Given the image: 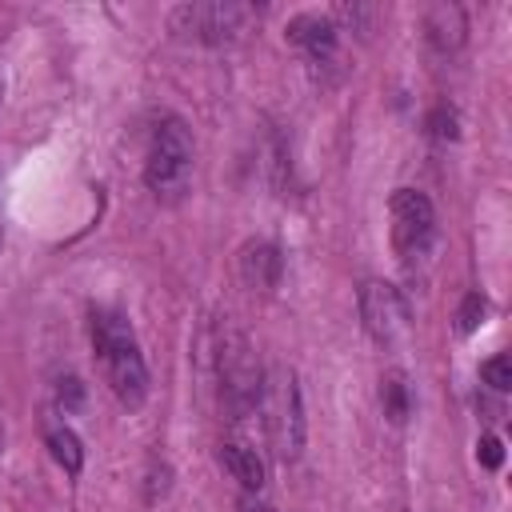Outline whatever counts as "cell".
Returning a JSON list of instances; mask_svg holds the SVG:
<instances>
[{"mask_svg":"<svg viewBox=\"0 0 512 512\" xmlns=\"http://www.w3.org/2000/svg\"><path fill=\"white\" fill-rule=\"evenodd\" d=\"M92 348L112 396L124 408H140L148 400V364L140 356L132 324L116 308H92Z\"/></svg>","mask_w":512,"mask_h":512,"instance_id":"cell-1","label":"cell"},{"mask_svg":"<svg viewBox=\"0 0 512 512\" xmlns=\"http://www.w3.org/2000/svg\"><path fill=\"white\" fill-rule=\"evenodd\" d=\"M144 184L160 204L184 200L192 184V136L180 116H164L152 128L148 160H144Z\"/></svg>","mask_w":512,"mask_h":512,"instance_id":"cell-2","label":"cell"},{"mask_svg":"<svg viewBox=\"0 0 512 512\" xmlns=\"http://www.w3.org/2000/svg\"><path fill=\"white\" fill-rule=\"evenodd\" d=\"M216 372H220V396L228 404L232 420H244L252 408H260L264 396V372L256 364V352L244 332L224 328L220 348H216Z\"/></svg>","mask_w":512,"mask_h":512,"instance_id":"cell-3","label":"cell"},{"mask_svg":"<svg viewBox=\"0 0 512 512\" xmlns=\"http://www.w3.org/2000/svg\"><path fill=\"white\" fill-rule=\"evenodd\" d=\"M256 20L252 4L236 0H208V4H180L168 12V28L196 44H232Z\"/></svg>","mask_w":512,"mask_h":512,"instance_id":"cell-4","label":"cell"},{"mask_svg":"<svg viewBox=\"0 0 512 512\" xmlns=\"http://www.w3.org/2000/svg\"><path fill=\"white\" fill-rule=\"evenodd\" d=\"M260 408L268 412V432L276 440V452L284 460H296L300 448H304V412H300L296 372L276 368L268 388H264V396H260Z\"/></svg>","mask_w":512,"mask_h":512,"instance_id":"cell-5","label":"cell"},{"mask_svg":"<svg viewBox=\"0 0 512 512\" xmlns=\"http://www.w3.org/2000/svg\"><path fill=\"white\" fill-rule=\"evenodd\" d=\"M388 212H392V244H396L400 260L424 256L428 244H432V232H436L432 200L416 188H396Z\"/></svg>","mask_w":512,"mask_h":512,"instance_id":"cell-6","label":"cell"},{"mask_svg":"<svg viewBox=\"0 0 512 512\" xmlns=\"http://www.w3.org/2000/svg\"><path fill=\"white\" fill-rule=\"evenodd\" d=\"M356 304H360L364 332L372 340H380V344H392L408 328V304H404L400 288L388 284V280H364Z\"/></svg>","mask_w":512,"mask_h":512,"instance_id":"cell-7","label":"cell"},{"mask_svg":"<svg viewBox=\"0 0 512 512\" xmlns=\"http://www.w3.org/2000/svg\"><path fill=\"white\" fill-rule=\"evenodd\" d=\"M284 36L296 48H304V56L312 64H332V56H336V24H332V16L304 12V16L288 20V32Z\"/></svg>","mask_w":512,"mask_h":512,"instance_id":"cell-8","label":"cell"},{"mask_svg":"<svg viewBox=\"0 0 512 512\" xmlns=\"http://www.w3.org/2000/svg\"><path fill=\"white\" fill-rule=\"evenodd\" d=\"M464 32H468V20H464V8L460 4H428L424 8V36L436 52H456L464 44Z\"/></svg>","mask_w":512,"mask_h":512,"instance_id":"cell-9","label":"cell"},{"mask_svg":"<svg viewBox=\"0 0 512 512\" xmlns=\"http://www.w3.org/2000/svg\"><path fill=\"white\" fill-rule=\"evenodd\" d=\"M240 280L252 292H272L280 284V252L268 240H248L240 248Z\"/></svg>","mask_w":512,"mask_h":512,"instance_id":"cell-10","label":"cell"},{"mask_svg":"<svg viewBox=\"0 0 512 512\" xmlns=\"http://www.w3.org/2000/svg\"><path fill=\"white\" fill-rule=\"evenodd\" d=\"M220 464L228 468V476L236 484H244L248 492H260V484H264V460L256 456V448H248V444H224L220 448Z\"/></svg>","mask_w":512,"mask_h":512,"instance_id":"cell-11","label":"cell"},{"mask_svg":"<svg viewBox=\"0 0 512 512\" xmlns=\"http://www.w3.org/2000/svg\"><path fill=\"white\" fill-rule=\"evenodd\" d=\"M380 404H384V416L392 424H404L408 412H412V388H408V376L400 368L384 372L380 376Z\"/></svg>","mask_w":512,"mask_h":512,"instance_id":"cell-12","label":"cell"},{"mask_svg":"<svg viewBox=\"0 0 512 512\" xmlns=\"http://www.w3.org/2000/svg\"><path fill=\"white\" fill-rule=\"evenodd\" d=\"M48 452H52V460L64 468V472H80L84 468V448H80V436L72 432V428H48Z\"/></svg>","mask_w":512,"mask_h":512,"instance_id":"cell-13","label":"cell"},{"mask_svg":"<svg viewBox=\"0 0 512 512\" xmlns=\"http://www.w3.org/2000/svg\"><path fill=\"white\" fill-rule=\"evenodd\" d=\"M484 312H488V300H484L480 292H468V296L460 300L456 328H460V332H476V328H480V320H484Z\"/></svg>","mask_w":512,"mask_h":512,"instance_id":"cell-14","label":"cell"},{"mask_svg":"<svg viewBox=\"0 0 512 512\" xmlns=\"http://www.w3.org/2000/svg\"><path fill=\"white\" fill-rule=\"evenodd\" d=\"M480 376H484V384H488V388L508 392V388H512V360L500 352V356H492V360H484V364H480Z\"/></svg>","mask_w":512,"mask_h":512,"instance_id":"cell-15","label":"cell"},{"mask_svg":"<svg viewBox=\"0 0 512 512\" xmlns=\"http://www.w3.org/2000/svg\"><path fill=\"white\" fill-rule=\"evenodd\" d=\"M428 136H432V140H456V108L436 104V108L428 112Z\"/></svg>","mask_w":512,"mask_h":512,"instance_id":"cell-16","label":"cell"},{"mask_svg":"<svg viewBox=\"0 0 512 512\" xmlns=\"http://www.w3.org/2000/svg\"><path fill=\"white\" fill-rule=\"evenodd\" d=\"M80 400H84L80 380H76V376H64V380H60V388H56V404H60L64 412H72V408H80Z\"/></svg>","mask_w":512,"mask_h":512,"instance_id":"cell-17","label":"cell"},{"mask_svg":"<svg viewBox=\"0 0 512 512\" xmlns=\"http://www.w3.org/2000/svg\"><path fill=\"white\" fill-rule=\"evenodd\" d=\"M476 460H480L484 468H500V464H504L500 440H496V436H480V440H476Z\"/></svg>","mask_w":512,"mask_h":512,"instance_id":"cell-18","label":"cell"},{"mask_svg":"<svg viewBox=\"0 0 512 512\" xmlns=\"http://www.w3.org/2000/svg\"><path fill=\"white\" fill-rule=\"evenodd\" d=\"M236 512H276V508L264 504V500H256V496H240L236 500Z\"/></svg>","mask_w":512,"mask_h":512,"instance_id":"cell-19","label":"cell"}]
</instances>
